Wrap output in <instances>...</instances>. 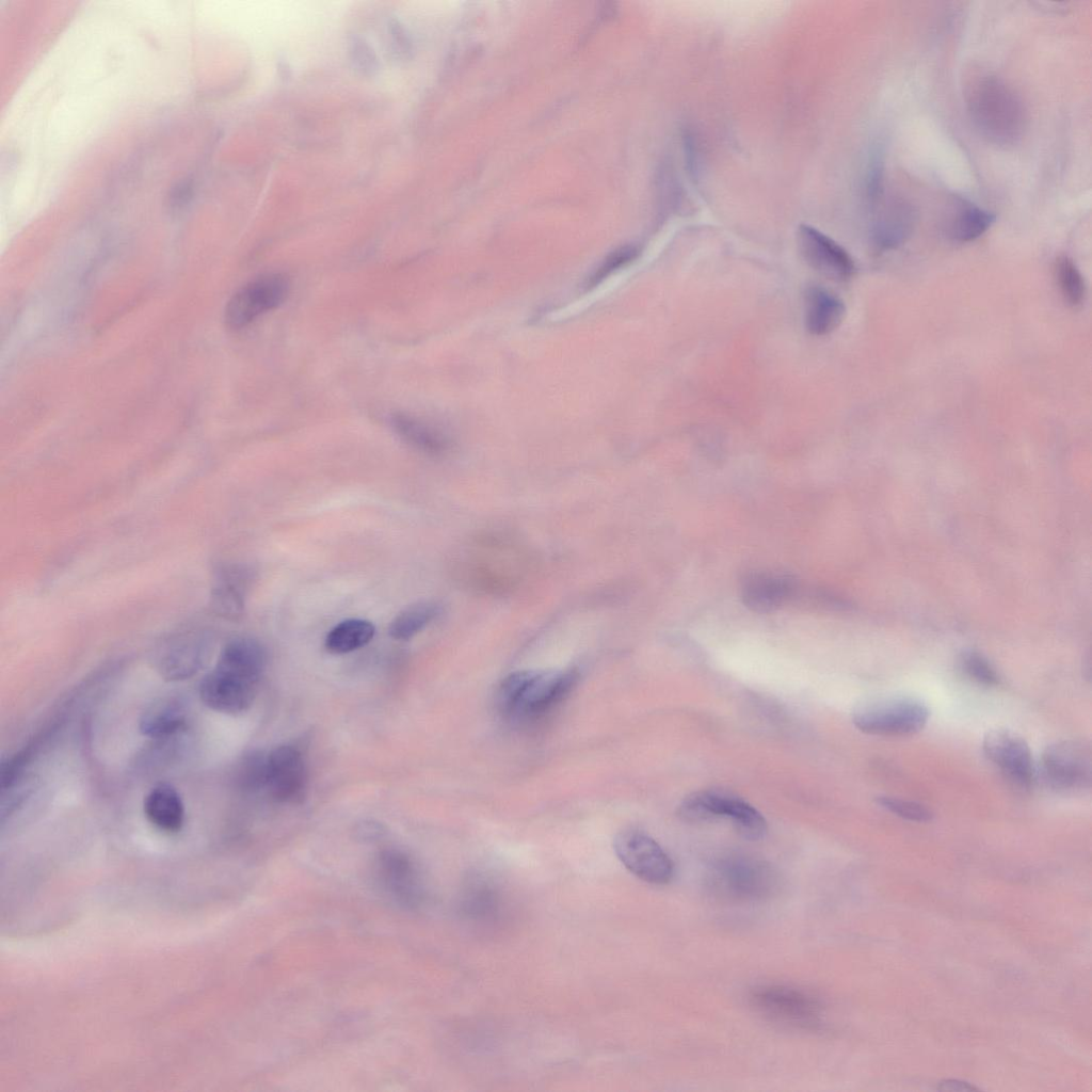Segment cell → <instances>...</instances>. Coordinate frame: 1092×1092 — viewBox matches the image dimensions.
I'll list each match as a JSON object with an SVG mask.
<instances>
[{
    "label": "cell",
    "mask_w": 1092,
    "mask_h": 1092,
    "mask_svg": "<svg viewBox=\"0 0 1092 1092\" xmlns=\"http://www.w3.org/2000/svg\"><path fill=\"white\" fill-rule=\"evenodd\" d=\"M306 767L301 752L291 745H280L268 754L267 787L278 802H294L306 787Z\"/></svg>",
    "instance_id": "16"
},
{
    "label": "cell",
    "mask_w": 1092,
    "mask_h": 1092,
    "mask_svg": "<svg viewBox=\"0 0 1092 1092\" xmlns=\"http://www.w3.org/2000/svg\"><path fill=\"white\" fill-rule=\"evenodd\" d=\"M463 908L466 913L478 916L487 914L495 909L497 894L488 885L472 884L463 895Z\"/></svg>",
    "instance_id": "32"
},
{
    "label": "cell",
    "mask_w": 1092,
    "mask_h": 1092,
    "mask_svg": "<svg viewBox=\"0 0 1092 1092\" xmlns=\"http://www.w3.org/2000/svg\"><path fill=\"white\" fill-rule=\"evenodd\" d=\"M937 1089L941 1091H952V1092H966V1091H978L979 1089L975 1086L954 1079L942 1080L937 1085Z\"/></svg>",
    "instance_id": "33"
},
{
    "label": "cell",
    "mask_w": 1092,
    "mask_h": 1092,
    "mask_svg": "<svg viewBox=\"0 0 1092 1092\" xmlns=\"http://www.w3.org/2000/svg\"><path fill=\"white\" fill-rule=\"evenodd\" d=\"M960 668L963 673L978 685L996 687L1000 677L990 661L976 651H965L960 656Z\"/></svg>",
    "instance_id": "29"
},
{
    "label": "cell",
    "mask_w": 1092,
    "mask_h": 1092,
    "mask_svg": "<svg viewBox=\"0 0 1092 1092\" xmlns=\"http://www.w3.org/2000/svg\"><path fill=\"white\" fill-rule=\"evenodd\" d=\"M911 215L902 206L893 207L879 218L872 226V241L880 250L900 245L911 231Z\"/></svg>",
    "instance_id": "25"
},
{
    "label": "cell",
    "mask_w": 1092,
    "mask_h": 1092,
    "mask_svg": "<svg viewBox=\"0 0 1092 1092\" xmlns=\"http://www.w3.org/2000/svg\"><path fill=\"white\" fill-rule=\"evenodd\" d=\"M266 662V649L257 640L246 637L232 639L199 685L202 702L219 712L237 714L246 711L255 700Z\"/></svg>",
    "instance_id": "1"
},
{
    "label": "cell",
    "mask_w": 1092,
    "mask_h": 1092,
    "mask_svg": "<svg viewBox=\"0 0 1092 1092\" xmlns=\"http://www.w3.org/2000/svg\"><path fill=\"white\" fill-rule=\"evenodd\" d=\"M374 625L363 619H349L334 626L325 638L332 654H347L367 645L374 637Z\"/></svg>",
    "instance_id": "23"
},
{
    "label": "cell",
    "mask_w": 1092,
    "mask_h": 1092,
    "mask_svg": "<svg viewBox=\"0 0 1092 1092\" xmlns=\"http://www.w3.org/2000/svg\"><path fill=\"white\" fill-rule=\"evenodd\" d=\"M750 1001L752 1007L771 1021L797 1028H815L821 1019L820 1000L798 987L762 985L751 993Z\"/></svg>",
    "instance_id": "8"
},
{
    "label": "cell",
    "mask_w": 1092,
    "mask_h": 1092,
    "mask_svg": "<svg viewBox=\"0 0 1092 1092\" xmlns=\"http://www.w3.org/2000/svg\"><path fill=\"white\" fill-rule=\"evenodd\" d=\"M290 280L284 273L260 275L236 291L226 304L224 321L231 330H241L261 315L275 309L287 299Z\"/></svg>",
    "instance_id": "9"
},
{
    "label": "cell",
    "mask_w": 1092,
    "mask_h": 1092,
    "mask_svg": "<svg viewBox=\"0 0 1092 1092\" xmlns=\"http://www.w3.org/2000/svg\"><path fill=\"white\" fill-rule=\"evenodd\" d=\"M577 679L575 669L511 673L497 690L498 708L504 717L515 721L536 719L561 702Z\"/></svg>",
    "instance_id": "2"
},
{
    "label": "cell",
    "mask_w": 1092,
    "mask_h": 1092,
    "mask_svg": "<svg viewBox=\"0 0 1092 1092\" xmlns=\"http://www.w3.org/2000/svg\"><path fill=\"white\" fill-rule=\"evenodd\" d=\"M379 878L385 893L399 905L414 909L422 903L424 890L420 877L412 861L403 853H382Z\"/></svg>",
    "instance_id": "15"
},
{
    "label": "cell",
    "mask_w": 1092,
    "mask_h": 1092,
    "mask_svg": "<svg viewBox=\"0 0 1092 1092\" xmlns=\"http://www.w3.org/2000/svg\"><path fill=\"white\" fill-rule=\"evenodd\" d=\"M439 606L434 601H418L401 610L390 622L388 632L400 641L410 640L424 629L438 614Z\"/></svg>",
    "instance_id": "24"
},
{
    "label": "cell",
    "mask_w": 1092,
    "mask_h": 1092,
    "mask_svg": "<svg viewBox=\"0 0 1092 1092\" xmlns=\"http://www.w3.org/2000/svg\"><path fill=\"white\" fill-rule=\"evenodd\" d=\"M268 755L252 752L245 755L238 765L236 780L239 787L247 792H255L267 787Z\"/></svg>",
    "instance_id": "28"
},
{
    "label": "cell",
    "mask_w": 1092,
    "mask_h": 1092,
    "mask_svg": "<svg viewBox=\"0 0 1092 1092\" xmlns=\"http://www.w3.org/2000/svg\"><path fill=\"white\" fill-rule=\"evenodd\" d=\"M985 756L1010 782L1029 788L1035 776L1030 748L1026 740L1008 728L990 729L983 737Z\"/></svg>",
    "instance_id": "12"
},
{
    "label": "cell",
    "mask_w": 1092,
    "mask_h": 1092,
    "mask_svg": "<svg viewBox=\"0 0 1092 1092\" xmlns=\"http://www.w3.org/2000/svg\"><path fill=\"white\" fill-rule=\"evenodd\" d=\"M929 719L928 707L919 700L896 696L876 700L853 713L854 725L863 733L877 736H911L920 732Z\"/></svg>",
    "instance_id": "7"
},
{
    "label": "cell",
    "mask_w": 1092,
    "mask_h": 1092,
    "mask_svg": "<svg viewBox=\"0 0 1092 1092\" xmlns=\"http://www.w3.org/2000/svg\"><path fill=\"white\" fill-rule=\"evenodd\" d=\"M877 802L886 810L910 821L928 822L933 818V813L927 806L914 801L880 796Z\"/></svg>",
    "instance_id": "31"
},
{
    "label": "cell",
    "mask_w": 1092,
    "mask_h": 1092,
    "mask_svg": "<svg viewBox=\"0 0 1092 1092\" xmlns=\"http://www.w3.org/2000/svg\"><path fill=\"white\" fill-rule=\"evenodd\" d=\"M496 536H484L473 543V552L468 562L470 568L467 581L475 590L499 593L513 589L519 580V572L514 571L519 561L516 550Z\"/></svg>",
    "instance_id": "10"
},
{
    "label": "cell",
    "mask_w": 1092,
    "mask_h": 1092,
    "mask_svg": "<svg viewBox=\"0 0 1092 1092\" xmlns=\"http://www.w3.org/2000/svg\"><path fill=\"white\" fill-rule=\"evenodd\" d=\"M209 648L208 635L198 628L170 637L158 654V668L168 679H183L200 668Z\"/></svg>",
    "instance_id": "14"
},
{
    "label": "cell",
    "mask_w": 1092,
    "mask_h": 1092,
    "mask_svg": "<svg viewBox=\"0 0 1092 1092\" xmlns=\"http://www.w3.org/2000/svg\"><path fill=\"white\" fill-rule=\"evenodd\" d=\"M147 820L163 832L180 831L184 821V807L178 791L168 784L155 786L143 803Z\"/></svg>",
    "instance_id": "21"
},
{
    "label": "cell",
    "mask_w": 1092,
    "mask_h": 1092,
    "mask_svg": "<svg viewBox=\"0 0 1092 1092\" xmlns=\"http://www.w3.org/2000/svg\"><path fill=\"white\" fill-rule=\"evenodd\" d=\"M613 848L622 864L639 879L656 885L672 880V860L648 835L635 830L620 832L614 838Z\"/></svg>",
    "instance_id": "11"
},
{
    "label": "cell",
    "mask_w": 1092,
    "mask_h": 1092,
    "mask_svg": "<svg viewBox=\"0 0 1092 1092\" xmlns=\"http://www.w3.org/2000/svg\"><path fill=\"white\" fill-rule=\"evenodd\" d=\"M677 813L689 822L729 819L736 831L749 840H758L768 831L765 817L754 806L737 796L720 790H702L689 794L679 804Z\"/></svg>",
    "instance_id": "4"
},
{
    "label": "cell",
    "mask_w": 1092,
    "mask_h": 1092,
    "mask_svg": "<svg viewBox=\"0 0 1092 1092\" xmlns=\"http://www.w3.org/2000/svg\"><path fill=\"white\" fill-rule=\"evenodd\" d=\"M995 222V214L974 206L963 205L951 220L950 237L958 242H970L982 236Z\"/></svg>",
    "instance_id": "26"
},
{
    "label": "cell",
    "mask_w": 1092,
    "mask_h": 1092,
    "mask_svg": "<svg viewBox=\"0 0 1092 1092\" xmlns=\"http://www.w3.org/2000/svg\"><path fill=\"white\" fill-rule=\"evenodd\" d=\"M1048 788L1062 793L1089 790L1092 784V751L1082 740L1056 741L1043 751L1035 772Z\"/></svg>",
    "instance_id": "6"
},
{
    "label": "cell",
    "mask_w": 1092,
    "mask_h": 1092,
    "mask_svg": "<svg viewBox=\"0 0 1092 1092\" xmlns=\"http://www.w3.org/2000/svg\"><path fill=\"white\" fill-rule=\"evenodd\" d=\"M639 254V250L636 246L627 245L620 247L610 253L585 280L587 288H593L605 278H607L614 271L624 267L628 262L632 261Z\"/></svg>",
    "instance_id": "30"
},
{
    "label": "cell",
    "mask_w": 1092,
    "mask_h": 1092,
    "mask_svg": "<svg viewBox=\"0 0 1092 1092\" xmlns=\"http://www.w3.org/2000/svg\"><path fill=\"white\" fill-rule=\"evenodd\" d=\"M1055 276L1064 302L1072 306H1080L1086 298L1085 278L1072 258L1061 256L1056 260Z\"/></svg>",
    "instance_id": "27"
},
{
    "label": "cell",
    "mask_w": 1092,
    "mask_h": 1092,
    "mask_svg": "<svg viewBox=\"0 0 1092 1092\" xmlns=\"http://www.w3.org/2000/svg\"><path fill=\"white\" fill-rule=\"evenodd\" d=\"M706 885L717 899L729 903H756L775 895L777 872L767 862L743 854L717 858L708 869Z\"/></svg>",
    "instance_id": "3"
},
{
    "label": "cell",
    "mask_w": 1092,
    "mask_h": 1092,
    "mask_svg": "<svg viewBox=\"0 0 1092 1092\" xmlns=\"http://www.w3.org/2000/svg\"><path fill=\"white\" fill-rule=\"evenodd\" d=\"M969 103L976 123L990 138L1009 143L1021 135L1023 109L1005 84L990 78L982 80L971 92Z\"/></svg>",
    "instance_id": "5"
},
{
    "label": "cell",
    "mask_w": 1092,
    "mask_h": 1092,
    "mask_svg": "<svg viewBox=\"0 0 1092 1092\" xmlns=\"http://www.w3.org/2000/svg\"><path fill=\"white\" fill-rule=\"evenodd\" d=\"M846 306L832 291L819 285L807 287L804 293V325L814 336H825L842 322Z\"/></svg>",
    "instance_id": "18"
},
{
    "label": "cell",
    "mask_w": 1092,
    "mask_h": 1092,
    "mask_svg": "<svg viewBox=\"0 0 1092 1092\" xmlns=\"http://www.w3.org/2000/svg\"><path fill=\"white\" fill-rule=\"evenodd\" d=\"M251 580V571L244 565L222 566L215 575L211 590V606L214 612L225 619L241 616Z\"/></svg>",
    "instance_id": "17"
},
{
    "label": "cell",
    "mask_w": 1092,
    "mask_h": 1092,
    "mask_svg": "<svg viewBox=\"0 0 1092 1092\" xmlns=\"http://www.w3.org/2000/svg\"><path fill=\"white\" fill-rule=\"evenodd\" d=\"M794 591L796 584L787 576L757 574L744 581L741 598L749 609L764 613L778 608Z\"/></svg>",
    "instance_id": "19"
},
{
    "label": "cell",
    "mask_w": 1092,
    "mask_h": 1092,
    "mask_svg": "<svg viewBox=\"0 0 1092 1092\" xmlns=\"http://www.w3.org/2000/svg\"><path fill=\"white\" fill-rule=\"evenodd\" d=\"M395 433L411 447L429 454H441L450 448V439L438 428L405 412L390 415Z\"/></svg>",
    "instance_id": "20"
},
{
    "label": "cell",
    "mask_w": 1092,
    "mask_h": 1092,
    "mask_svg": "<svg viewBox=\"0 0 1092 1092\" xmlns=\"http://www.w3.org/2000/svg\"><path fill=\"white\" fill-rule=\"evenodd\" d=\"M184 724L186 710L182 704L163 700L146 709L140 720V730L147 737L162 739L178 733Z\"/></svg>",
    "instance_id": "22"
},
{
    "label": "cell",
    "mask_w": 1092,
    "mask_h": 1092,
    "mask_svg": "<svg viewBox=\"0 0 1092 1092\" xmlns=\"http://www.w3.org/2000/svg\"><path fill=\"white\" fill-rule=\"evenodd\" d=\"M798 246L803 259L824 277L845 282L855 272L851 255L832 238L809 225L798 230Z\"/></svg>",
    "instance_id": "13"
}]
</instances>
